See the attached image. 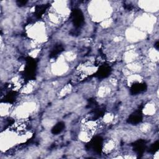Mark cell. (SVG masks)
<instances>
[{
	"label": "cell",
	"mask_w": 159,
	"mask_h": 159,
	"mask_svg": "<svg viewBox=\"0 0 159 159\" xmlns=\"http://www.w3.org/2000/svg\"><path fill=\"white\" fill-rule=\"evenodd\" d=\"M158 146H159V143H158V142L157 141L155 143H154L150 147V152H155L157 150H158Z\"/></svg>",
	"instance_id": "8fae6325"
},
{
	"label": "cell",
	"mask_w": 159,
	"mask_h": 159,
	"mask_svg": "<svg viewBox=\"0 0 159 159\" xmlns=\"http://www.w3.org/2000/svg\"><path fill=\"white\" fill-rule=\"evenodd\" d=\"M65 128V124L62 122H58L52 129V132L53 134H58L60 133Z\"/></svg>",
	"instance_id": "ba28073f"
},
{
	"label": "cell",
	"mask_w": 159,
	"mask_h": 159,
	"mask_svg": "<svg viewBox=\"0 0 159 159\" xmlns=\"http://www.w3.org/2000/svg\"><path fill=\"white\" fill-rule=\"evenodd\" d=\"M35 69H36V63L35 61L32 59L27 60L26 65L25 66L24 73L26 78L29 79H32L34 77L35 74Z\"/></svg>",
	"instance_id": "6da1fadb"
},
{
	"label": "cell",
	"mask_w": 159,
	"mask_h": 159,
	"mask_svg": "<svg viewBox=\"0 0 159 159\" xmlns=\"http://www.w3.org/2000/svg\"><path fill=\"white\" fill-rule=\"evenodd\" d=\"M142 120V115L140 111L138 110L132 113L129 117L127 122L132 124H137L141 122Z\"/></svg>",
	"instance_id": "3957f363"
},
{
	"label": "cell",
	"mask_w": 159,
	"mask_h": 159,
	"mask_svg": "<svg viewBox=\"0 0 159 159\" xmlns=\"http://www.w3.org/2000/svg\"><path fill=\"white\" fill-rule=\"evenodd\" d=\"M72 21L76 27H80L84 22V17L83 13L80 9H75L73 10L71 13Z\"/></svg>",
	"instance_id": "7a4b0ae2"
},
{
	"label": "cell",
	"mask_w": 159,
	"mask_h": 159,
	"mask_svg": "<svg viewBox=\"0 0 159 159\" xmlns=\"http://www.w3.org/2000/svg\"><path fill=\"white\" fill-rule=\"evenodd\" d=\"M27 2V1H17V3L19 5H20V6H22V5H24Z\"/></svg>",
	"instance_id": "7c38bea8"
},
{
	"label": "cell",
	"mask_w": 159,
	"mask_h": 159,
	"mask_svg": "<svg viewBox=\"0 0 159 159\" xmlns=\"http://www.w3.org/2000/svg\"><path fill=\"white\" fill-rule=\"evenodd\" d=\"M47 8V5H40L36 7L35 9V16L37 17H40L45 12L46 9Z\"/></svg>",
	"instance_id": "9c48e42d"
},
{
	"label": "cell",
	"mask_w": 159,
	"mask_h": 159,
	"mask_svg": "<svg viewBox=\"0 0 159 159\" xmlns=\"http://www.w3.org/2000/svg\"><path fill=\"white\" fill-rule=\"evenodd\" d=\"M147 88L146 84L144 83H137L134 84L131 88L132 94H138L144 91Z\"/></svg>",
	"instance_id": "8992f818"
},
{
	"label": "cell",
	"mask_w": 159,
	"mask_h": 159,
	"mask_svg": "<svg viewBox=\"0 0 159 159\" xmlns=\"http://www.w3.org/2000/svg\"><path fill=\"white\" fill-rule=\"evenodd\" d=\"M146 144L145 140H140L137 141L134 143V150L138 153V154H142L145 148Z\"/></svg>",
	"instance_id": "5b68a950"
},
{
	"label": "cell",
	"mask_w": 159,
	"mask_h": 159,
	"mask_svg": "<svg viewBox=\"0 0 159 159\" xmlns=\"http://www.w3.org/2000/svg\"><path fill=\"white\" fill-rule=\"evenodd\" d=\"M63 51V47L61 45H58L57 46H55L54 47V48H53V50L50 53V57H56L58 55L59 53H60L61 52Z\"/></svg>",
	"instance_id": "30bf717a"
},
{
	"label": "cell",
	"mask_w": 159,
	"mask_h": 159,
	"mask_svg": "<svg viewBox=\"0 0 159 159\" xmlns=\"http://www.w3.org/2000/svg\"><path fill=\"white\" fill-rule=\"evenodd\" d=\"M110 71H111L110 67L109 66L104 65V66H101V68L98 70L96 75H98V77L105 78L109 75Z\"/></svg>",
	"instance_id": "52a82bcc"
},
{
	"label": "cell",
	"mask_w": 159,
	"mask_h": 159,
	"mask_svg": "<svg viewBox=\"0 0 159 159\" xmlns=\"http://www.w3.org/2000/svg\"><path fill=\"white\" fill-rule=\"evenodd\" d=\"M91 145L93 148L94 151L98 153H100L101 152L102 147V139L99 137H95L92 140L91 143Z\"/></svg>",
	"instance_id": "277c9868"
}]
</instances>
